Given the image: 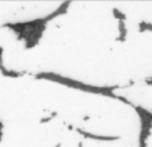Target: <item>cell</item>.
Listing matches in <instances>:
<instances>
[{
  "mask_svg": "<svg viewBox=\"0 0 152 147\" xmlns=\"http://www.w3.org/2000/svg\"><path fill=\"white\" fill-rule=\"evenodd\" d=\"M35 79H37V80L55 82V83L63 84V86H66V87L79 90V91L107 96V98H111V99L119 100V102L124 103V104H127V106H131V107H132V104H134V103L129 102L127 98L115 94V90H119L120 86H95V84H88V83H84V82H80V80H77V79L67 78V76H63L56 72H39L35 75Z\"/></svg>",
  "mask_w": 152,
  "mask_h": 147,
  "instance_id": "obj_1",
  "label": "cell"
},
{
  "mask_svg": "<svg viewBox=\"0 0 152 147\" xmlns=\"http://www.w3.org/2000/svg\"><path fill=\"white\" fill-rule=\"evenodd\" d=\"M132 108L136 111L140 124L137 147H147L148 139L152 134V111L147 110L140 104H132Z\"/></svg>",
  "mask_w": 152,
  "mask_h": 147,
  "instance_id": "obj_2",
  "label": "cell"
},
{
  "mask_svg": "<svg viewBox=\"0 0 152 147\" xmlns=\"http://www.w3.org/2000/svg\"><path fill=\"white\" fill-rule=\"evenodd\" d=\"M76 132L79 135H81L86 139H91V140H99V142H116L120 139L119 135H103V134H95V132H89L86 131L83 129H76Z\"/></svg>",
  "mask_w": 152,
  "mask_h": 147,
  "instance_id": "obj_3",
  "label": "cell"
},
{
  "mask_svg": "<svg viewBox=\"0 0 152 147\" xmlns=\"http://www.w3.org/2000/svg\"><path fill=\"white\" fill-rule=\"evenodd\" d=\"M69 5H71V1H64V3H61L60 5H59L58 8H56L55 11H53L52 13H50L48 16H45V21H51V20H53L55 18H58V16H60V15H64V13L68 11V8H69Z\"/></svg>",
  "mask_w": 152,
  "mask_h": 147,
  "instance_id": "obj_4",
  "label": "cell"
},
{
  "mask_svg": "<svg viewBox=\"0 0 152 147\" xmlns=\"http://www.w3.org/2000/svg\"><path fill=\"white\" fill-rule=\"evenodd\" d=\"M118 37H116V42H126L127 40V34H128V29H127L126 21H118Z\"/></svg>",
  "mask_w": 152,
  "mask_h": 147,
  "instance_id": "obj_5",
  "label": "cell"
},
{
  "mask_svg": "<svg viewBox=\"0 0 152 147\" xmlns=\"http://www.w3.org/2000/svg\"><path fill=\"white\" fill-rule=\"evenodd\" d=\"M137 29H139V32H152V23L150 21H139V24H137Z\"/></svg>",
  "mask_w": 152,
  "mask_h": 147,
  "instance_id": "obj_6",
  "label": "cell"
},
{
  "mask_svg": "<svg viewBox=\"0 0 152 147\" xmlns=\"http://www.w3.org/2000/svg\"><path fill=\"white\" fill-rule=\"evenodd\" d=\"M112 16L118 21H126L127 20V15L123 12V11L119 10V8H112Z\"/></svg>",
  "mask_w": 152,
  "mask_h": 147,
  "instance_id": "obj_7",
  "label": "cell"
},
{
  "mask_svg": "<svg viewBox=\"0 0 152 147\" xmlns=\"http://www.w3.org/2000/svg\"><path fill=\"white\" fill-rule=\"evenodd\" d=\"M3 52H4V48L0 46V72H4L7 70L4 66V62H3Z\"/></svg>",
  "mask_w": 152,
  "mask_h": 147,
  "instance_id": "obj_8",
  "label": "cell"
},
{
  "mask_svg": "<svg viewBox=\"0 0 152 147\" xmlns=\"http://www.w3.org/2000/svg\"><path fill=\"white\" fill-rule=\"evenodd\" d=\"M56 115H58V114L53 112V114H51L50 116H47V118H42V119H40V123H47V122H50L52 118H55Z\"/></svg>",
  "mask_w": 152,
  "mask_h": 147,
  "instance_id": "obj_9",
  "label": "cell"
},
{
  "mask_svg": "<svg viewBox=\"0 0 152 147\" xmlns=\"http://www.w3.org/2000/svg\"><path fill=\"white\" fill-rule=\"evenodd\" d=\"M145 83H147L148 86H152V78H148V79H145Z\"/></svg>",
  "mask_w": 152,
  "mask_h": 147,
  "instance_id": "obj_10",
  "label": "cell"
},
{
  "mask_svg": "<svg viewBox=\"0 0 152 147\" xmlns=\"http://www.w3.org/2000/svg\"><path fill=\"white\" fill-rule=\"evenodd\" d=\"M1 138H3V130H0V140H1Z\"/></svg>",
  "mask_w": 152,
  "mask_h": 147,
  "instance_id": "obj_11",
  "label": "cell"
},
{
  "mask_svg": "<svg viewBox=\"0 0 152 147\" xmlns=\"http://www.w3.org/2000/svg\"><path fill=\"white\" fill-rule=\"evenodd\" d=\"M3 127H4V126H3V123L0 122V130H3Z\"/></svg>",
  "mask_w": 152,
  "mask_h": 147,
  "instance_id": "obj_12",
  "label": "cell"
},
{
  "mask_svg": "<svg viewBox=\"0 0 152 147\" xmlns=\"http://www.w3.org/2000/svg\"><path fill=\"white\" fill-rule=\"evenodd\" d=\"M77 147H83V143H79V146Z\"/></svg>",
  "mask_w": 152,
  "mask_h": 147,
  "instance_id": "obj_13",
  "label": "cell"
},
{
  "mask_svg": "<svg viewBox=\"0 0 152 147\" xmlns=\"http://www.w3.org/2000/svg\"><path fill=\"white\" fill-rule=\"evenodd\" d=\"M60 146H61V145H60V143H58V145H56L55 147H60Z\"/></svg>",
  "mask_w": 152,
  "mask_h": 147,
  "instance_id": "obj_14",
  "label": "cell"
}]
</instances>
